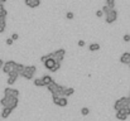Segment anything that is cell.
Returning <instances> with one entry per match:
<instances>
[{
	"mask_svg": "<svg viewBox=\"0 0 130 121\" xmlns=\"http://www.w3.org/2000/svg\"><path fill=\"white\" fill-rule=\"evenodd\" d=\"M37 71V67L36 66H25L24 67V71L22 72V77L25 78V79H32L34 77V73Z\"/></svg>",
	"mask_w": 130,
	"mask_h": 121,
	"instance_id": "1",
	"label": "cell"
},
{
	"mask_svg": "<svg viewBox=\"0 0 130 121\" xmlns=\"http://www.w3.org/2000/svg\"><path fill=\"white\" fill-rule=\"evenodd\" d=\"M125 106H130V101H129L127 97H121V98L116 100L115 103H114V108H115V111H119V110H121V108L125 107Z\"/></svg>",
	"mask_w": 130,
	"mask_h": 121,
	"instance_id": "2",
	"label": "cell"
},
{
	"mask_svg": "<svg viewBox=\"0 0 130 121\" xmlns=\"http://www.w3.org/2000/svg\"><path fill=\"white\" fill-rule=\"evenodd\" d=\"M48 56H49L51 58H53L56 62H62L63 58H64V56H66V51H64V49H57V51L49 53Z\"/></svg>",
	"mask_w": 130,
	"mask_h": 121,
	"instance_id": "3",
	"label": "cell"
},
{
	"mask_svg": "<svg viewBox=\"0 0 130 121\" xmlns=\"http://www.w3.org/2000/svg\"><path fill=\"white\" fill-rule=\"evenodd\" d=\"M106 15V18H105V22L107 23V24H112L114 22H116L117 20V10H115V8L114 9H111L107 14H105Z\"/></svg>",
	"mask_w": 130,
	"mask_h": 121,
	"instance_id": "4",
	"label": "cell"
},
{
	"mask_svg": "<svg viewBox=\"0 0 130 121\" xmlns=\"http://www.w3.org/2000/svg\"><path fill=\"white\" fill-rule=\"evenodd\" d=\"M15 61H8V62H5L4 64H3V72L5 73V74H9L10 72H13L14 71V67H15Z\"/></svg>",
	"mask_w": 130,
	"mask_h": 121,
	"instance_id": "5",
	"label": "cell"
},
{
	"mask_svg": "<svg viewBox=\"0 0 130 121\" xmlns=\"http://www.w3.org/2000/svg\"><path fill=\"white\" fill-rule=\"evenodd\" d=\"M4 96H8V97H19V91L15 90V88H12V87H7L4 90Z\"/></svg>",
	"mask_w": 130,
	"mask_h": 121,
	"instance_id": "6",
	"label": "cell"
},
{
	"mask_svg": "<svg viewBox=\"0 0 130 121\" xmlns=\"http://www.w3.org/2000/svg\"><path fill=\"white\" fill-rule=\"evenodd\" d=\"M24 3L28 8L34 9V8H38L41 5V0H24Z\"/></svg>",
	"mask_w": 130,
	"mask_h": 121,
	"instance_id": "7",
	"label": "cell"
},
{
	"mask_svg": "<svg viewBox=\"0 0 130 121\" xmlns=\"http://www.w3.org/2000/svg\"><path fill=\"white\" fill-rule=\"evenodd\" d=\"M8 76H9V77H8V85H10V86H12V85H14V83L17 82L18 77H19V74H18L17 72H14V71H13V72H10Z\"/></svg>",
	"mask_w": 130,
	"mask_h": 121,
	"instance_id": "8",
	"label": "cell"
},
{
	"mask_svg": "<svg viewBox=\"0 0 130 121\" xmlns=\"http://www.w3.org/2000/svg\"><path fill=\"white\" fill-rule=\"evenodd\" d=\"M120 62H121L122 64H129V63H130V52L122 53L121 57H120Z\"/></svg>",
	"mask_w": 130,
	"mask_h": 121,
	"instance_id": "9",
	"label": "cell"
},
{
	"mask_svg": "<svg viewBox=\"0 0 130 121\" xmlns=\"http://www.w3.org/2000/svg\"><path fill=\"white\" fill-rule=\"evenodd\" d=\"M54 63H56V61H54L53 58H51V57H48V58H47V59H46V61L43 62L44 67H46L47 69H49V71L52 69V67L54 66Z\"/></svg>",
	"mask_w": 130,
	"mask_h": 121,
	"instance_id": "10",
	"label": "cell"
},
{
	"mask_svg": "<svg viewBox=\"0 0 130 121\" xmlns=\"http://www.w3.org/2000/svg\"><path fill=\"white\" fill-rule=\"evenodd\" d=\"M18 103H19V101H18V97H10V101H9V105H8V107H9L10 110H15V108L18 107Z\"/></svg>",
	"mask_w": 130,
	"mask_h": 121,
	"instance_id": "11",
	"label": "cell"
},
{
	"mask_svg": "<svg viewBox=\"0 0 130 121\" xmlns=\"http://www.w3.org/2000/svg\"><path fill=\"white\" fill-rule=\"evenodd\" d=\"M56 105H57V106H59V107H66V106L68 105V101H67V97H64V96H62V97H59V98L57 100V102H56Z\"/></svg>",
	"mask_w": 130,
	"mask_h": 121,
	"instance_id": "12",
	"label": "cell"
},
{
	"mask_svg": "<svg viewBox=\"0 0 130 121\" xmlns=\"http://www.w3.org/2000/svg\"><path fill=\"white\" fill-rule=\"evenodd\" d=\"M116 118L117 120H120V121H125L126 118H127V115L122 111V110H119V111H116Z\"/></svg>",
	"mask_w": 130,
	"mask_h": 121,
	"instance_id": "13",
	"label": "cell"
},
{
	"mask_svg": "<svg viewBox=\"0 0 130 121\" xmlns=\"http://www.w3.org/2000/svg\"><path fill=\"white\" fill-rule=\"evenodd\" d=\"M64 90H66V87H64V86L58 85V86H57V88H56V91H54L53 93H54V95H57V96H59V97H62V96L64 95Z\"/></svg>",
	"mask_w": 130,
	"mask_h": 121,
	"instance_id": "14",
	"label": "cell"
},
{
	"mask_svg": "<svg viewBox=\"0 0 130 121\" xmlns=\"http://www.w3.org/2000/svg\"><path fill=\"white\" fill-rule=\"evenodd\" d=\"M12 111L13 110H10L9 107H3V111H2V118H8L9 116H10V113H12Z\"/></svg>",
	"mask_w": 130,
	"mask_h": 121,
	"instance_id": "15",
	"label": "cell"
},
{
	"mask_svg": "<svg viewBox=\"0 0 130 121\" xmlns=\"http://www.w3.org/2000/svg\"><path fill=\"white\" fill-rule=\"evenodd\" d=\"M24 64H22V63H15V67H14V72H17L19 76L22 74V72L24 71Z\"/></svg>",
	"mask_w": 130,
	"mask_h": 121,
	"instance_id": "16",
	"label": "cell"
},
{
	"mask_svg": "<svg viewBox=\"0 0 130 121\" xmlns=\"http://www.w3.org/2000/svg\"><path fill=\"white\" fill-rule=\"evenodd\" d=\"M57 86H58V83H57V82H54V81H52L51 83H48V85H47V90H48L51 93H53V92L56 91Z\"/></svg>",
	"mask_w": 130,
	"mask_h": 121,
	"instance_id": "17",
	"label": "cell"
},
{
	"mask_svg": "<svg viewBox=\"0 0 130 121\" xmlns=\"http://www.w3.org/2000/svg\"><path fill=\"white\" fill-rule=\"evenodd\" d=\"M100 44L99 43H91L90 46H88V51H91V52H96V51H100Z\"/></svg>",
	"mask_w": 130,
	"mask_h": 121,
	"instance_id": "18",
	"label": "cell"
},
{
	"mask_svg": "<svg viewBox=\"0 0 130 121\" xmlns=\"http://www.w3.org/2000/svg\"><path fill=\"white\" fill-rule=\"evenodd\" d=\"M75 93V88L73 87H66V90H64V97H70V96H72Z\"/></svg>",
	"mask_w": 130,
	"mask_h": 121,
	"instance_id": "19",
	"label": "cell"
},
{
	"mask_svg": "<svg viewBox=\"0 0 130 121\" xmlns=\"http://www.w3.org/2000/svg\"><path fill=\"white\" fill-rule=\"evenodd\" d=\"M42 81H43V83H44V85L47 86L48 83H51V82L53 81V78H52V77H51L49 74H44V76L42 77Z\"/></svg>",
	"mask_w": 130,
	"mask_h": 121,
	"instance_id": "20",
	"label": "cell"
},
{
	"mask_svg": "<svg viewBox=\"0 0 130 121\" xmlns=\"http://www.w3.org/2000/svg\"><path fill=\"white\" fill-rule=\"evenodd\" d=\"M33 83H34V86H36V87H44V86H46V85L43 83L42 78H36V79L33 81Z\"/></svg>",
	"mask_w": 130,
	"mask_h": 121,
	"instance_id": "21",
	"label": "cell"
},
{
	"mask_svg": "<svg viewBox=\"0 0 130 121\" xmlns=\"http://www.w3.org/2000/svg\"><path fill=\"white\" fill-rule=\"evenodd\" d=\"M7 28V20L5 19H0V34H2Z\"/></svg>",
	"mask_w": 130,
	"mask_h": 121,
	"instance_id": "22",
	"label": "cell"
},
{
	"mask_svg": "<svg viewBox=\"0 0 130 121\" xmlns=\"http://www.w3.org/2000/svg\"><path fill=\"white\" fill-rule=\"evenodd\" d=\"M59 69H61V62H56L54 66L52 67L51 72H57V71H59Z\"/></svg>",
	"mask_w": 130,
	"mask_h": 121,
	"instance_id": "23",
	"label": "cell"
},
{
	"mask_svg": "<svg viewBox=\"0 0 130 121\" xmlns=\"http://www.w3.org/2000/svg\"><path fill=\"white\" fill-rule=\"evenodd\" d=\"M105 5H107V7H110L111 9H114L115 8V0H106V4Z\"/></svg>",
	"mask_w": 130,
	"mask_h": 121,
	"instance_id": "24",
	"label": "cell"
},
{
	"mask_svg": "<svg viewBox=\"0 0 130 121\" xmlns=\"http://www.w3.org/2000/svg\"><path fill=\"white\" fill-rule=\"evenodd\" d=\"M7 15H8V12L5 9H3L0 12V19H7Z\"/></svg>",
	"mask_w": 130,
	"mask_h": 121,
	"instance_id": "25",
	"label": "cell"
},
{
	"mask_svg": "<svg viewBox=\"0 0 130 121\" xmlns=\"http://www.w3.org/2000/svg\"><path fill=\"white\" fill-rule=\"evenodd\" d=\"M88 113H90V110H88V107H82V108H81V115L86 116V115H88Z\"/></svg>",
	"mask_w": 130,
	"mask_h": 121,
	"instance_id": "26",
	"label": "cell"
},
{
	"mask_svg": "<svg viewBox=\"0 0 130 121\" xmlns=\"http://www.w3.org/2000/svg\"><path fill=\"white\" fill-rule=\"evenodd\" d=\"M66 18H67L68 20H72V19L75 18V14H73L72 12H67V13H66Z\"/></svg>",
	"mask_w": 130,
	"mask_h": 121,
	"instance_id": "27",
	"label": "cell"
},
{
	"mask_svg": "<svg viewBox=\"0 0 130 121\" xmlns=\"http://www.w3.org/2000/svg\"><path fill=\"white\" fill-rule=\"evenodd\" d=\"M101 10H102V13H104V14H107V13L111 10V8H110V7H107V5H104Z\"/></svg>",
	"mask_w": 130,
	"mask_h": 121,
	"instance_id": "28",
	"label": "cell"
},
{
	"mask_svg": "<svg viewBox=\"0 0 130 121\" xmlns=\"http://www.w3.org/2000/svg\"><path fill=\"white\" fill-rule=\"evenodd\" d=\"M121 110H122V111H124V112H125L127 116L130 115V106H125V107H122Z\"/></svg>",
	"mask_w": 130,
	"mask_h": 121,
	"instance_id": "29",
	"label": "cell"
},
{
	"mask_svg": "<svg viewBox=\"0 0 130 121\" xmlns=\"http://www.w3.org/2000/svg\"><path fill=\"white\" fill-rule=\"evenodd\" d=\"M122 41L124 42H130V34H124V37H122Z\"/></svg>",
	"mask_w": 130,
	"mask_h": 121,
	"instance_id": "30",
	"label": "cell"
},
{
	"mask_svg": "<svg viewBox=\"0 0 130 121\" xmlns=\"http://www.w3.org/2000/svg\"><path fill=\"white\" fill-rule=\"evenodd\" d=\"M10 38H12L13 41H18V39H19V34H17V33H13Z\"/></svg>",
	"mask_w": 130,
	"mask_h": 121,
	"instance_id": "31",
	"label": "cell"
},
{
	"mask_svg": "<svg viewBox=\"0 0 130 121\" xmlns=\"http://www.w3.org/2000/svg\"><path fill=\"white\" fill-rule=\"evenodd\" d=\"M102 15H104L102 10H96V17H97V18H101Z\"/></svg>",
	"mask_w": 130,
	"mask_h": 121,
	"instance_id": "32",
	"label": "cell"
},
{
	"mask_svg": "<svg viewBox=\"0 0 130 121\" xmlns=\"http://www.w3.org/2000/svg\"><path fill=\"white\" fill-rule=\"evenodd\" d=\"M13 43H14V41H13L12 38H8V39H7V44H8V46H13Z\"/></svg>",
	"mask_w": 130,
	"mask_h": 121,
	"instance_id": "33",
	"label": "cell"
},
{
	"mask_svg": "<svg viewBox=\"0 0 130 121\" xmlns=\"http://www.w3.org/2000/svg\"><path fill=\"white\" fill-rule=\"evenodd\" d=\"M77 46H78V47H85V41H78V42H77Z\"/></svg>",
	"mask_w": 130,
	"mask_h": 121,
	"instance_id": "34",
	"label": "cell"
},
{
	"mask_svg": "<svg viewBox=\"0 0 130 121\" xmlns=\"http://www.w3.org/2000/svg\"><path fill=\"white\" fill-rule=\"evenodd\" d=\"M48 57H49L48 54H47V56H42V57H41V61H42V62H44V61H46V59H47Z\"/></svg>",
	"mask_w": 130,
	"mask_h": 121,
	"instance_id": "35",
	"label": "cell"
},
{
	"mask_svg": "<svg viewBox=\"0 0 130 121\" xmlns=\"http://www.w3.org/2000/svg\"><path fill=\"white\" fill-rule=\"evenodd\" d=\"M3 9H5V8H4V4H2V3H0V12H2Z\"/></svg>",
	"mask_w": 130,
	"mask_h": 121,
	"instance_id": "36",
	"label": "cell"
},
{
	"mask_svg": "<svg viewBox=\"0 0 130 121\" xmlns=\"http://www.w3.org/2000/svg\"><path fill=\"white\" fill-rule=\"evenodd\" d=\"M3 64H4V61H2V59H0V69H2V67H3Z\"/></svg>",
	"mask_w": 130,
	"mask_h": 121,
	"instance_id": "37",
	"label": "cell"
},
{
	"mask_svg": "<svg viewBox=\"0 0 130 121\" xmlns=\"http://www.w3.org/2000/svg\"><path fill=\"white\" fill-rule=\"evenodd\" d=\"M0 3H2V4H4V3H7V0H0Z\"/></svg>",
	"mask_w": 130,
	"mask_h": 121,
	"instance_id": "38",
	"label": "cell"
},
{
	"mask_svg": "<svg viewBox=\"0 0 130 121\" xmlns=\"http://www.w3.org/2000/svg\"><path fill=\"white\" fill-rule=\"evenodd\" d=\"M127 98H129V101H130V96H129V97H127Z\"/></svg>",
	"mask_w": 130,
	"mask_h": 121,
	"instance_id": "39",
	"label": "cell"
},
{
	"mask_svg": "<svg viewBox=\"0 0 130 121\" xmlns=\"http://www.w3.org/2000/svg\"><path fill=\"white\" fill-rule=\"evenodd\" d=\"M129 67H130V63H129Z\"/></svg>",
	"mask_w": 130,
	"mask_h": 121,
	"instance_id": "40",
	"label": "cell"
}]
</instances>
